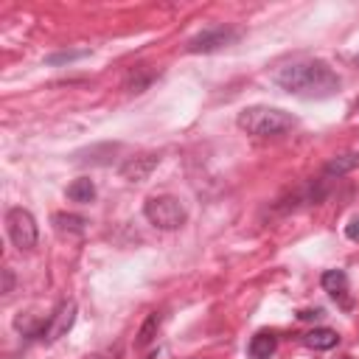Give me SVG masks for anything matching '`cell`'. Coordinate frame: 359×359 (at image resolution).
Masks as SVG:
<instances>
[{"label":"cell","instance_id":"10","mask_svg":"<svg viewBox=\"0 0 359 359\" xmlns=\"http://www.w3.org/2000/svg\"><path fill=\"white\" fill-rule=\"evenodd\" d=\"M303 342H306L309 348H314V351H328V348H334V345L339 342V334H337L334 328H312V331L303 337Z\"/></svg>","mask_w":359,"mask_h":359},{"label":"cell","instance_id":"13","mask_svg":"<svg viewBox=\"0 0 359 359\" xmlns=\"http://www.w3.org/2000/svg\"><path fill=\"white\" fill-rule=\"evenodd\" d=\"M356 166H359V154H356V152L339 154V157H334V160L325 166V177H342V174H348V171L356 168Z\"/></svg>","mask_w":359,"mask_h":359},{"label":"cell","instance_id":"5","mask_svg":"<svg viewBox=\"0 0 359 359\" xmlns=\"http://www.w3.org/2000/svg\"><path fill=\"white\" fill-rule=\"evenodd\" d=\"M239 40V31L236 29H228V26H214V29H205L200 31L197 37L189 40L186 51L189 54H214L219 48H228Z\"/></svg>","mask_w":359,"mask_h":359},{"label":"cell","instance_id":"2","mask_svg":"<svg viewBox=\"0 0 359 359\" xmlns=\"http://www.w3.org/2000/svg\"><path fill=\"white\" fill-rule=\"evenodd\" d=\"M239 129L247 132V135H256V138H275V135H284L295 126V115L292 112H284L278 107H244L236 118Z\"/></svg>","mask_w":359,"mask_h":359},{"label":"cell","instance_id":"4","mask_svg":"<svg viewBox=\"0 0 359 359\" xmlns=\"http://www.w3.org/2000/svg\"><path fill=\"white\" fill-rule=\"evenodd\" d=\"M6 230H9V239L17 250H34L37 247V239H40L37 219L26 208H12L6 214Z\"/></svg>","mask_w":359,"mask_h":359},{"label":"cell","instance_id":"7","mask_svg":"<svg viewBox=\"0 0 359 359\" xmlns=\"http://www.w3.org/2000/svg\"><path fill=\"white\" fill-rule=\"evenodd\" d=\"M157 163H160V154H138V157H129L121 166V177L129 180V183H143V180L157 168Z\"/></svg>","mask_w":359,"mask_h":359},{"label":"cell","instance_id":"9","mask_svg":"<svg viewBox=\"0 0 359 359\" xmlns=\"http://www.w3.org/2000/svg\"><path fill=\"white\" fill-rule=\"evenodd\" d=\"M320 284H323V289L337 300V298H345V292H348V275L342 272V270H325L323 272V278H320Z\"/></svg>","mask_w":359,"mask_h":359},{"label":"cell","instance_id":"1","mask_svg":"<svg viewBox=\"0 0 359 359\" xmlns=\"http://www.w3.org/2000/svg\"><path fill=\"white\" fill-rule=\"evenodd\" d=\"M275 85L284 87L286 93L306 98V101H320L331 98L339 90V76L320 59H306V62H292L284 65L275 73Z\"/></svg>","mask_w":359,"mask_h":359},{"label":"cell","instance_id":"6","mask_svg":"<svg viewBox=\"0 0 359 359\" xmlns=\"http://www.w3.org/2000/svg\"><path fill=\"white\" fill-rule=\"evenodd\" d=\"M76 312H79L76 300H65V303H59V309L54 312L51 323L45 325L43 339H45V342H57V339H62V337L73 328V323H76Z\"/></svg>","mask_w":359,"mask_h":359},{"label":"cell","instance_id":"19","mask_svg":"<svg viewBox=\"0 0 359 359\" xmlns=\"http://www.w3.org/2000/svg\"><path fill=\"white\" fill-rule=\"evenodd\" d=\"M146 359H157V351H152V353H149V356H146Z\"/></svg>","mask_w":359,"mask_h":359},{"label":"cell","instance_id":"3","mask_svg":"<svg viewBox=\"0 0 359 359\" xmlns=\"http://www.w3.org/2000/svg\"><path fill=\"white\" fill-rule=\"evenodd\" d=\"M143 214L146 219L160 228V230H177V228H183L189 214H186V205L180 203L177 197L171 194H160V197H149L146 205H143Z\"/></svg>","mask_w":359,"mask_h":359},{"label":"cell","instance_id":"15","mask_svg":"<svg viewBox=\"0 0 359 359\" xmlns=\"http://www.w3.org/2000/svg\"><path fill=\"white\" fill-rule=\"evenodd\" d=\"M87 57V51H62V54H51L45 62L48 65H62V62H73V59H82Z\"/></svg>","mask_w":359,"mask_h":359},{"label":"cell","instance_id":"16","mask_svg":"<svg viewBox=\"0 0 359 359\" xmlns=\"http://www.w3.org/2000/svg\"><path fill=\"white\" fill-rule=\"evenodd\" d=\"M345 236H348L351 242H359V217H353V219L345 225Z\"/></svg>","mask_w":359,"mask_h":359},{"label":"cell","instance_id":"12","mask_svg":"<svg viewBox=\"0 0 359 359\" xmlns=\"http://www.w3.org/2000/svg\"><path fill=\"white\" fill-rule=\"evenodd\" d=\"M54 225L59 233H68V236H82L87 230V219L85 217H76V214H57L54 217Z\"/></svg>","mask_w":359,"mask_h":359},{"label":"cell","instance_id":"21","mask_svg":"<svg viewBox=\"0 0 359 359\" xmlns=\"http://www.w3.org/2000/svg\"><path fill=\"white\" fill-rule=\"evenodd\" d=\"M353 65H356V68H359V54H356V57H353Z\"/></svg>","mask_w":359,"mask_h":359},{"label":"cell","instance_id":"17","mask_svg":"<svg viewBox=\"0 0 359 359\" xmlns=\"http://www.w3.org/2000/svg\"><path fill=\"white\" fill-rule=\"evenodd\" d=\"M12 289H15V275H12V270H3V289H0V292L9 295Z\"/></svg>","mask_w":359,"mask_h":359},{"label":"cell","instance_id":"8","mask_svg":"<svg viewBox=\"0 0 359 359\" xmlns=\"http://www.w3.org/2000/svg\"><path fill=\"white\" fill-rule=\"evenodd\" d=\"M275 348H278L275 334H272V331H258V334L250 339L247 353H250V359H270V356L275 353Z\"/></svg>","mask_w":359,"mask_h":359},{"label":"cell","instance_id":"18","mask_svg":"<svg viewBox=\"0 0 359 359\" xmlns=\"http://www.w3.org/2000/svg\"><path fill=\"white\" fill-rule=\"evenodd\" d=\"M320 314H323V312H320V309H314V312H300L298 317H300V320H312V317H320Z\"/></svg>","mask_w":359,"mask_h":359},{"label":"cell","instance_id":"11","mask_svg":"<svg viewBox=\"0 0 359 359\" xmlns=\"http://www.w3.org/2000/svg\"><path fill=\"white\" fill-rule=\"evenodd\" d=\"M68 200L71 203H93L96 200V183L90 177H79L68 186Z\"/></svg>","mask_w":359,"mask_h":359},{"label":"cell","instance_id":"14","mask_svg":"<svg viewBox=\"0 0 359 359\" xmlns=\"http://www.w3.org/2000/svg\"><path fill=\"white\" fill-rule=\"evenodd\" d=\"M160 323H163V317H160L157 312H154V314H149V317H146V323H143V325H140V331H138V339H135V345H138V348H146V345H149V342L157 337V328H160Z\"/></svg>","mask_w":359,"mask_h":359},{"label":"cell","instance_id":"20","mask_svg":"<svg viewBox=\"0 0 359 359\" xmlns=\"http://www.w3.org/2000/svg\"><path fill=\"white\" fill-rule=\"evenodd\" d=\"M353 112H359V98H356V104H353Z\"/></svg>","mask_w":359,"mask_h":359}]
</instances>
